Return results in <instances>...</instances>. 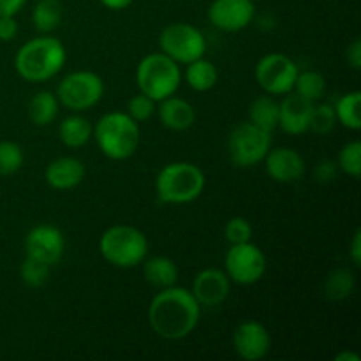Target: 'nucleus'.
Instances as JSON below:
<instances>
[{"label": "nucleus", "mask_w": 361, "mask_h": 361, "mask_svg": "<svg viewBox=\"0 0 361 361\" xmlns=\"http://www.w3.org/2000/svg\"><path fill=\"white\" fill-rule=\"evenodd\" d=\"M155 111H157V102L148 97V95L141 94V92L134 95V97H130L129 102H127L126 113L130 118L136 120L137 123L150 120L155 115Z\"/></svg>", "instance_id": "473e14b6"}, {"label": "nucleus", "mask_w": 361, "mask_h": 361, "mask_svg": "<svg viewBox=\"0 0 361 361\" xmlns=\"http://www.w3.org/2000/svg\"><path fill=\"white\" fill-rule=\"evenodd\" d=\"M59 109L60 102L56 95L49 90H41L28 102V118L37 127L51 126L59 116Z\"/></svg>", "instance_id": "4be33fe9"}, {"label": "nucleus", "mask_w": 361, "mask_h": 361, "mask_svg": "<svg viewBox=\"0 0 361 361\" xmlns=\"http://www.w3.org/2000/svg\"><path fill=\"white\" fill-rule=\"evenodd\" d=\"M99 252L111 267L129 270L147 259L148 240L145 233L134 226L116 224L101 235Z\"/></svg>", "instance_id": "39448f33"}, {"label": "nucleus", "mask_w": 361, "mask_h": 361, "mask_svg": "<svg viewBox=\"0 0 361 361\" xmlns=\"http://www.w3.org/2000/svg\"><path fill=\"white\" fill-rule=\"evenodd\" d=\"M92 137L102 155L111 161H126L133 157L140 147V123L127 113L109 111L97 120Z\"/></svg>", "instance_id": "7ed1b4c3"}, {"label": "nucleus", "mask_w": 361, "mask_h": 361, "mask_svg": "<svg viewBox=\"0 0 361 361\" xmlns=\"http://www.w3.org/2000/svg\"><path fill=\"white\" fill-rule=\"evenodd\" d=\"M49 268L51 267L41 263V261L27 257L20 267V277L28 288H42L49 279Z\"/></svg>", "instance_id": "2f4dec72"}, {"label": "nucleus", "mask_w": 361, "mask_h": 361, "mask_svg": "<svg viewBox=\"0 0 361 361\" xmlns=\"http://www.w3.org/2000/svg\"><path fill=\"white\" fill-rule=\"evenodd\" d=\"M293 92L300 94L302 97L309 99V101L317 102L326 92V80L317 71H298V76L295 80V87Z\"/></svg>", "instance_id": "cd10ccee"}, {"label": "nucleus", "mask_w": 361, "mask_h": 361, "mask_svg": "<svg viewBox=\"0 0 361 361\" xmlns=\"http://www.w3.org/2000/svg\"><path fill=\"white\" fill-rule=\"evenodd\" d=\"M219 69L212 60L204 56L187 63L185 69V83L196 92H208L217 85Z\"/></svg>", "instance_id": "b1692460"}, {"label": "nucleus", "mask_w": 361, "mask_h": 361, "mask_svg": "<svg viewBox=\"0 0 361 361\" xmlns=\"http://www.w3.org/2000/svg\"><path fill=\"white\" fill-rule=\"evenodd\" d=\"M106 9L109 11H123L134 2V0H99Z\"/></svg>", "instance_id": "ea45409f"}, {"label": "nucleus", "mask_w": 361, "mask_h": 361, "mask_svg": "<svg viewBox=\"0 0 361 361\" xmlns=\"http://www.w3.org/2000/svg\"><path fill=\"white\" fill-rule=\"evenodd\" d=\"M338 171L344 175L351 176V178H360L361 173V143L358 140L351 141V143L344 145L338 152L337 157Z\"/></svg>", "instance_id": "7c9ffc66"}, {"label": "nucleus", "mask_w": 361, "mask_h": 361, "mask_svg": "<svg viewBox=\"0 0 361 361\" xmlns=\"http://www.w3.org/2000/svg\"><path fill=\"white\" fill-rule=\"evenodd\" d=\"M143 275L155 289H166L178 282V267L171 257L152 256L143 261Z\"/></svg>", "instance_id": "aec40b11"}, {"label": "nucleus", "mask_w": 361, "mask_h": 361, "mask_svg": "<svg viewBox=\"0 0 361 361\" xmlns=\"http://www.w3.org/2000/svg\"><path fill=\"white\" fill-rule=\"evenodd\" d=\"M157 116L162 126L175 133L190 129L196 122V109L189 101L182 97L171 95L168 99H162L157 102Z\"/></svg>", "instance_id": "6ab92c4d"}, {"label": "nucleus", "mask_w": 361, "mask_h": 361, "mask_svg": "<svg viewBox=\"0 0 361 361\" xmlns=\"http://www.w3.org/2000/svg\"><path fill=\"white\" fill-rule=\"evenodd\" d=\"M23 148L14 141H0V176H9L23 168Z\"/></svg>", "instance_id": "c85d7f7f"}, {"label": "nucleus", "mask_w": 361, "mask_h": 361, "mask_svg": "<svg viewBox=\"0 0 361 361\" xmlns=\"http://www.w3.org/2000/svg\"><path fill=\"white\" fill-rule=\"evenodd\" d=\"M207 176L200 166L192 162H169L155 178V192L161 203L187 204L203 194Z\"/></svg>", "instance_id": "20e7f679"}, {"label": "nucleus", "mask_w": 361, "mask_h": 361, "mask_svg": "<svg viewBox=\"0 0 361 361\" xmlns=\"http://www.w3.org/2000/svg\"><path fill=\"white\" fill-rule=\"evenodd\" d=\"M271 148V134L250 122H242L229 133L228 155L238 168L261 164Z\"/></svg>", "instance_id": "6e6552de"}, {"label": "nucleus", "mask_w": 361, "mask_h": 361, "mask_svg": "<svg viewBox=\"0 0 361 361\" xmlns=\"http://www.w3.org/2000/svg\"><path fill=\"white\" fill-rule=\"evenodd\" d=\"M27 0H0V16H16Z\"/></svg>", "instance_id": "4c0bfd02"}, {"label": "nucleus", "mask_w": 361, "mask_h": 361, "mask_svg": "<svg viewBox=\"0 0 361 361\" xmlns=\"http://www.w3.org/2000/svg\"><path fill=\"white\" fill-rule=\"evenodd\" d=\"M335 126H337V116H335L334 106L328 104V102H319V104L314 102L309 126L310 133L319 134V136H328L335 129Z\"/></svg>", "instance_id": "c756f323"}, {"label": "nucleus", "mask_w": 361, "mask_h": 361, "mask_svg": "<svg viewBox=\"0 0 361 361\" xmlns=\"http://www.w3.org/2000/svg\"><path fill=\"white\" fill-rule=\"evenodd\" d=\"M224 271L235 284L252 286L267 274V256L256 243H236L226 252Z\"/></svg>", "instance_id": "9d476101"}, {"label": "nucleus", "mask_w": 361, "mask_h": 361, "mask_svg": "<svg viewBox=\"0 0 361 361\" xmlns=\"http://www.w3.org/2000/svg\"><path fill=\"white\" fill-rule=\"evenodd\" d=\"M345 59H348V63L355 71L361 69V41L360 39H355L351 44L345 49Z\"/></svg>", "instance_id": "e433bc0d"}, {"label": "nucleus", "mask_w": 361, "mask_h": 361, "mask_svg": "<svg viewBox=\"0 0 361 361\" xmlns=\"http://www.w3.org/2000/svg\"><path fill=\"white\" fill-rule=\"evenodd\" d=\"M233 348L245 361H259L270 353L271 337L259 321H243L233 331Z\"/></svg>", "instance_id": "4468645a"}, {"label": "nucleus", "mask_w": 361, "mask_h": 361, "mask_svg": "<svg viewBox=\"0 0 361 361\" xmlns=\"http://www.w3.org/2000/svg\"><path fill=\"white\" fill-rule=\"evenodd\" d=\"M282 97L284 99L279 102V129L289 136H302L309 133L314 102L296 92H289Z\"/></svg>", "instance_id": "dca6fc26"}, {"label": "nucleus", "mask_w": 361, "mask_h": 361, "mask_svg": "<svg viewBox=\"0 0 361 361\" xmlns=\"http://www.w3.org/2000/svg\"><path fill=\"white\" fill-rule=\"evenodd\" d=\"M224 236L229 245L250 242L252 240V226L245 217H233L226 222Z\"/></svg>", "instance_id": "72a5a7b5"}, {"label": "nucleus", "mask_w": 361, "mask_h": 361, "mask_svg": "<svg viewBox=\"0 0 361 361\" xmlns=\"http://www.w3.org/2000/svg\"><path fill=\"white\" fill-rule=\"evenodd\" d=\"M18 35V21L14 16H0V41L9 42Z\"/></svg>", "instance_id": "c9c22d12"}, {"label": "nucleus", "mask_w": 361, "mask_h": 361, "mask_svg": "<svg viewBox=\"0 0 361 361\" xmlns=\"http://www.w3.org/2000/svg\"><path fill=\"white\" fill-rule=\"evenodd\" d=\"M159 48L176 63L194 62L207 53V37L190 23H171L159 35Z\"/></svg>", "instance_id": "1a4fd4ad"}, {"label": "nucleus", "mask_w": 361, "mask_h": 361, "mask_svg": "<svg viewBox=\"0 0 361 361\" xmlns=\"http://www.w3.org/2000/svg\"><path fill=\"white\" fill-rule=\"evenodd\" d=\"M23 247L27 257L55 267L66 254V238L56 226L39 224L27 233Z\"/></svg>", "instance_id": "f8f14e48"}, {"label": "nucleus", "mask_w": 361, "mask_h": 361, "mask_svg": "<svg viewBox=\"0 0 361 361\" xmlns=\"http://www.w3.org/2000/svg\"><path fill=\"white\" fill-rule=\"evenodd\" d=\"M361 94L358 90L344 94L342 97L337 99L334 104L335 116H337V123L349 130H360L361 129Z\"/></svg>", "instance_id": "a878e982"}, {"label": "nucleus", "mask_w": 361, "mask_h": 361, "mask_svg": "<svg viewBox=\"0 0 361 361\" xmlns=\"http://www.w3.org/2000/svg\"><path fill=\"white\" fill-rule=\"evenodd\" d=\"M63 7L59 0H39L32 9V23L41 34H49L62 23Z\"/></svg>", "instance_id": "393cba45"}, {"label": "nucleus", "mask_w": 361, "mask_h": 361, "mask_svg": "<svg viewBox=\"0 0 361 361\" xmlns=\"http://www.w3.org/2000/svg\"><path fill=\"white\" fill-rule=\"evenodd\" d=\"M136 83L141 94L148 95L155 102L171 97L182 85L180 63H176L162 51L150 53L137 63Z\"/></svg>", "instance_id": "423d86ee"}, {"label": "nucleus", "mask_w": 361, "mask_h": 361, "mask_svg": "<svg viewBox=\"0 0 361 361\" xmlns=\"http://www.w3.org/2000/svg\"><path fill=\"white\" fill-rule=\"evenodd\" d=\"M67 62V49L62 41L49 35L30 39L18 49L14 69L28 83H44L55 78Z\"/></svg>", "instance_id": "f03ea898"}, {"label": "nucleus", "mask_w": 361, "mask_h": 361, "mask_svg": "<svg viewBox=\"0 0 361 361\" xmlns=\"http://www.w3.org/2000/svg\"><path fill=\"white\" fill-rule=\"evenodd\" d=\"M254 76L263 92L274 97H281L293 92L295 80L298 76V66L291 56L284 53H268L257 60Z\"/></svg>", "instance_id": "9b49d317"}, {"label": "nucleus", "mask_w": 361, "mask_h": 361, "mask_svg": "<svg viewBox=\"0 0 361 361\" xmlns=\"http://www.w3.org/2000/svg\"><path fill=\"white\" fill-rule=\"evenodd\" d=\"M263 162L268 176L277 183H295L305 175V161L293 148H270Z\"/></svg>", "instance_id": "f3484780"}, {"label": "nucleus", "mask_w": 361, "mask_h": 361, "mask_svg": "<svg viewBox=\"0 0 361 361\" xmlns=\"http://www.w3.org/2000/svg\"><path fill=\"white\" fill-rule=\"evenodd\" d=\"M338 166L337 161H331V159H323L321 162H317L316 169H314V176H316L317 182H331V180L337 178Z\"/></svg>", "instance_id": "f704fd0d"}, {"label": "nucleus", "mask_w": 361, "mask_h": 361, "mask_svg": "<svg viewBox=\"0 0 361 361\" xmlns=\"http://www.w3.org/2000/svg\"><path fill=\"white\" fill-rule=\"evenodd\" d=\"M335 361H360V356L355 355V353L344 351V353H338V355L335 356Z\"/></svg>", "instance_id": "a19ab883"}, {"label": "nucleus", "mask_w": 361, "mask_h": 361, "mask_svg": "<svg viewBox=\"0 0 361 361\" xmlns=\"http://www.w3.org/2000/svg\"><path fill=\"white\" fill-rule=\"evenodd\" d=\"M55 95L60 106L73 113H83L101 102L104 81L94 71H74L60 80Z\"/></svg>", "instance_id": "0eeeda50"}, {"label": "nucleus", "mask_w": 361, "mask_h": 361, "mask_svg": "<svg viewBox=\"0 0 361 361\" xmlns=\"http://www.w3.org/2000/svg\"><path fill=\"white\" fill-rule=\"evenodd\" d=\"M249 122L270 134L279 129V102L274 95L267 94L254 99L249 108Z\"/></svg>", "instance_id": "5701e85b"}, {"label": "nucleus", "mask_w": 361, "mask_h": 361, "mask_svg": "<svg viewBox=\"0 0 361 361\" xmlns=\"http://www.w3.org/2000/svg\"><path fill=\"white\" fill-rule=\"evenodd\" d=\"M229 291H231V281L226 275V271L219 270V268H204V270H201L194 277L192 288H190V293L201 305V309L203 307L212 309V307L224 303Z\"/></svg>", "instance_id": "2eb2a0df"}, {"label": "nucleus", "mask_w": 361, "mask_h": 361, "mask_svg": "<svg viewBox=\"0 0 361 361\" xmlns=\"http://www.w3.org/2000/svg\"><path fill=\"white\" fill-rule=\"evenodd\" d=\"M92 134H94V126L81 113L66 116L59 126V137L67 148L85 147L92 140Z\"/></svg>", "instance_id": "412c9836"}, {"label": "nucleus", "mask_w": 361, "mask_h": 361, "mask_svg": "<svg viewBox=\"0 0 361 361\" xmlns=\"http://www.w3.org/2000/svg\"><path fill=\"white\" fill-rule=\"evenodd\" d=\"M355 291V275L348 268H337L330 271L324 282V293L334 302H342L349 298Z\"/></svg>", "instance_id": "bb28decb"}, {"label": "nucleus", "mask_w": 361, "mask_h": 361, "mask_svg": "<svg viewBox=\"0 0 361 361\" xmlns=\"http://www.w3.org/2000/svg\"><path fill=\"white\" fill-rule=\"evenodd\" d=\"M87 169L85 164L76 157H59L49 162L44 169V180L51 189L71 190L80 185L85 180Z\"/></svg>", "instance_id": "a211bd4d"}, {"label": "nucleus", "mask_w": 361, "mask_h": 361, "mask_svg": "<svg viewBox=\"0 0 361 361\" xmlns=\"http://www.w3.org/2000/svg\"><path fill=\"white\" fill-rule=\"evenodd\" d=\"M201 317V305L190 289L171 286L159 289L148 307V323L154 334L164 341H182L194 330Z\"/></svg>", "instance_id": "f257e3e1"}, {"label": "nucleus", "mask_w": 361, "mask_h": 361, "mask_svg": "<svg viewBox=\"0 0 361 361\" xmlns=\"http://www.w3.org/2000/svg\"><path fill=\"white\" fill-rule=\"evenodd\" d=\"M254 14V0H214L208 7V20L222 32L243 30L252 23Z\"/></svg>", "instance_id": "ddd939ff"}, {"label": "nucleus", "mask_w": 361, "mask_h": 361, "mask_svg": "<svg viewBox=\"0 0 361 361\" xmlns=\"http://www.w3.org/2000/svg\"><path fill=\"white\" fill-rule=\"evenodd\" d=\"M349 257L355 263V267L361 264V229H356L355 235L351 238V245H349Z\"/></svg>", "instance_id": "58836bf2"}]
</instances>
